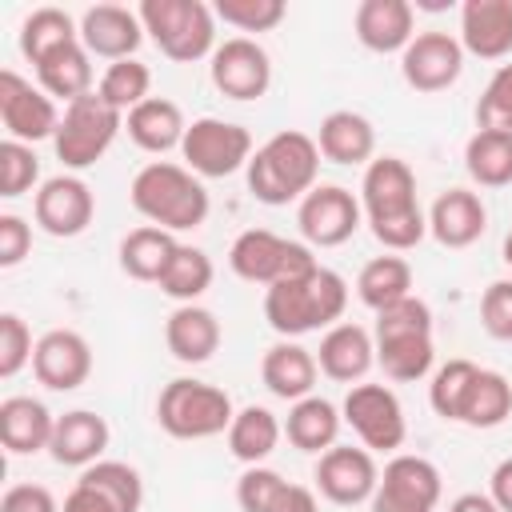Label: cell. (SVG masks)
Here are the masks:
<instances>
[{"mask_svg": "<svg viewBox=\"0 0 512 512\" xmlns=\"http://www.w3.org/2000/svg\"><path fill=\"white\" fill-rule=\"evenodd\" d=\"M244 172H248V192L268 208L304 200L316 188V172H320L316 136L284 128L252 152Z\"/></svg>", "mask_w": 512, "mask_h": 512, "instance_id": "1", "label": "cell"}, {"mask_svg": "<svg viewBox=\"0 0 512 512\" xmlns=\"http://www.w3.org/2000/svg\"><path fill=\"white\" fill-rule=\"evenodd\" d=\"M344 308H348V284L332 268H316L308 276L276 280L264 288V316L272 332H280L284 340L316 328H332L344 316Z\"/></svg>", "mask_w": 512, "mask_h": 512, "instance_id": "2", "label": "cell"}, {"mask_svg": "<svg viewBox=\"0 0 512 512\" xmlns=\"http://www.w3.org/2000/svg\"><path fill=\"white\" fill-rule=\"evenodd\" d=\"M128 196H132V208L164 232H188L208 220V192H204L200 176L172 160L144 164L132 176Z\"/></svg>", "mask_w": 512, "mask_h": 512, "instance_id": "3", "label": "cell"}, {"mask_svg": "<svg viewBox=\"0 0 512 512\" xmlns=\"http://www.w3.org/2000/svg\"><path fill=\"white\" fill-rule=\"evenodd\" d=\"M136 12L168 60L192 64L216 52V12L204 0H144Z\"/></svg>", "mask_w": 512, "mask_h": 512, "instance_id": "4", "label": "cell"}, {"mask_svg": "<svg viewBox=\"0 0 512 512\" xmlns=\"http://www.w3.org/2000/svg\"><path fill=\"white\" fill-rule=\"evenodd\" d=\"M236 408H232V396L216 384H204V380H188V376H176L160 388V400H156V420L168 436L176 440H208V436H220L228 432Z\"/></svg>", "mask_w": 512, "mask_h": 512, "instance_id": "5", "label": "cell"}, {"mask_svg": "<svg viewBox=\"0 0 512 512\" xmlns=\"http://www.w3.org/2000/svg\"><path fill=\"white\" fill-rule=\"evenodd\" d=\"M124 128V112H116L112 104H104L96 92L64 104V116H60V128L52 136V148H56V160L72 172L80 168H92L116 140V132Z\"/></svg>", "mask_w": 512, "mask_h": 512, "instance_id": "6", "label": "cell"}, {"mask_svg": "<svg viewBox=\"0 0 512 512\" xmlns=\"http://www.w3.org/2000/svg\"><path fill=\"white\" fill-rule=\"evenodd\" d=\"M228 264L240 280L248 284H276V280H296V276H308L316 272V256L308 244H296V240H284L268 228H248L232 240L228 248Z\"/></svg>", "mask_w": 512, "mask_h": 512, "instance_id": "7", "label": "cell"}, {"mask_svg": "<svg viewBox=\"0 0 512 512\" xmlns=\"http://www.w3.org/2000/svg\"><path fill=\"white\" fill-rule=\"evenodd\" d=\"M180 156H184L188 172H196L204 180H220V176H232V172L248 168V160H252V132L244 124H232V120L200 116V120L188 124Z\"/></svg>", "mask_w": 512, "mask_h": 512, "instance_id": "8", "label": "cell"}, {"mask_svg": "<svg viewBox=\"0 0 512 512\" xmlns=\"http://www.w3.org/2000/svg\"><path fill=\"white\" fill-rule=\"evenodd\" d=\"M340 416L352 424V432L360 436V444L368 452H396L408 436L404 408H400L396 392L384 384H352Z\"/></svg>", "mask_w": 512, "mask_h": 512, "instance_id": "9", "label": "cell"}, {"mask_svg": "<svg viewBox=\"0 0 512 512\" xmlns=\"http://www.w3.org/2000/svg\"><path fill=\"white\" fill-rule=\"evenodd\" d=\"M444 480L440 468L424 456H392L380 472V484L372 492V512H432L440 504Z\"/></svg>", "mask_w": 512, "mask_h": 512, "instance_id": "10", "label": "cell"}, {"mask_svg": "<svg viewBox=\"0 0 512 512\" xmlns=\"http://www.w3.org/2000/svg\"><path fill=\"white\" fill-rule=\"evenodd\" d=\"M360 216H364L360 200L340 184H316L296 208L300 236L312 248H336V244L352 240L360 228Z\"/></svg>", "mask_w": 512, "mask_h": 512, "instance_id": "11", "label": "cell"}, {"mask_svg": "<svg viewBox=\"0 0 512 512\" xmlns=\"http://www.w3.org/2000/svg\"><path fill=\"white\" fill-rule=\"evenodd\" d=\"M0 120H4L8 140H20V144L52 140L60 128V112H56L52 96L44 88H32L12 68L0 72Z\"/></svg>", "mask_w": 512, "mask_h": 512, "instance_id": "12", "label": "cell"}, {"mask_svg": "<svg viewBox=\"0 0 512 512\" xmlns=\"http://www.w3.org/2000/svg\"><path fill=\"white\" fill-rule=\"evenodd\" d=\"M208 76L228 100H260L272 84V60L252 36H232L216 44Z\"/></svg>", "mask_w": 512, "mask_h": 512, "instance_id": "13", "label": "cell"}, {"mask_svg": "<svg viewBox=\"0 0 512 512\" xmlns=\"http://www.w3.org/2000/svg\"><path fill=\"white\" fill-rule=\"evenodd\" d=\"M360 208H364L368 224H384V220H400V216L420 212L416 172L400 156L368 160L364 180H360Z\"/></svg>", "mask_w": 512, "mask_h": 512, "instance_id": "14", "label": "cell"}, {"mask_svg": "<svg viewBox=\"0 0 512 512\" xmlns=\"http://www.w3.org/2000/svg\"><path fill=\"white\" fill-rule=\"evenodd\" d=\"M404 84L416 92H444L464 72V48L460 36L448 32H416L412 44L400 52Z\"/></svg>", "mask_w": 512, "mask_h": 512, "instance_id": "15", "label": "cell"}, {"mask_svg": "<svg viewBox=\"0 0 512 512\" xmlns=\"http://www.w3.org/2000/svg\"><path fill=\"white\" fill-rule=\"evenodd\" d=\"M376 484H380V468H376V460H372L368 448L332 444L316 460V488L332 504H344V508L364 504V500H372Z\"/></svg>", "mask_w": 512, "mask_h": 512, "instance_id": "16", "label": "cell"}, {"mask_svg": "<svg viewBox=\"0 0 512 512\" xmlns=\"http://www.w3.org/2000/svg\"><path fill=\"white\" fill-rule=\"evenodd\" d=\"M32 216H36V224H40L48 236L68 240V236H80V232L92 224V216H96V196H92V188H88L80 176L60 172V176H52V180L40 184V192H36V200H32Z\"/></svg>", "mask_w": 512, "mask_h": 512, "instance_id": "17", "label": "cell"}, {"mask_svg": "<svg viewBox=\"0 0 512 512\" xmlns=\"http://www.w3.org/2000/svg\"><path fill=\"white\" fill-rule=\"evenodd\" d=\"M32 372L44 388L52 392H72L92 376V348L80 332L72 328H52L36 340L32 352Z\"/></svg>", "mask_w": 512, "mask_h": 512, "instance_id": "18", "label": "cell"}, {"mask_svg": "<svg viewBox=\"0 0 512 512\" xmlns=\"http://www.w3.org/2000/svg\"><path fill=\"white\" fill-rule=\"evenodd\" d=\"M144 40V24H140V12L136 8H124V4H92L84 8L80 16V44L92 52V56H104V60H132V52L140 48Z\"/></svg>", "mask_w": 512, "mask_h": 512, "instance_id": "19", "label": "cell"}, {"mask_svg": "<svg viewBox=\"0 0 512 512\" xmlns=\"http://www.w3.org/2000/svg\"><path fill=\"white\" fill-rule=\"evenodd\" d=\"M460 48L480 60H504L512 52V0H464Z\"/></svg>", "mask_w": 512, "mask_h": 512, "instance_id": "20", "label": "cell"}, {"mask_svg": "<svg viewBox=\"0 0 512 512\" xmlns=\"http://www.w3.org/2000/svg\"><path fill=\"white\" fill-rule=\"evenodd\" d=\"M352 24L368 52H404L416 36V8L408 0H360Z\"/></svg>", "mask_w": 512, "mask_h": 512, "instance_id": "21", "label": "cell"}, {"mask_svg": "<svg viewBox=\"0 0 512 512\" xmlns=\"http://www.w3.org/2000/svg\"><path fill=\"white\" fill-rule=\"evenodd\" d=\"M484 228H488V208L468 188H448L428 208V232L444 248H468L484 236Z\"/></svg>", "mask_w": 512, "mask_h": 512, "instance_id": "22", "label": "cell"}, {"mask_svg": "<svg viewBox=\"0 0 512 512\" xmlns=\"http://www.w3.org/2000/svg\"><path fill=\"white\" fill-rule=\"evenodd\" d=\"M316 364L328 380H340V384H352L360 380L372 364H376V340L368 328L360 324H332L324 336H320V348H316Z\"/></svg>", "mask_w": 512, "mask_h": 512, "instance_id": "23", "label": "cell"}, {"mask_svg": "<svg viewBox=\"0 0 512 512\" xmlns=\"http://www.w3.org/2000/svg\"><path fill=\"white\" fill-rule=\"evenodd\" d=\"M316 372H320L316 352H308V348L296 344V340L272 344V348L264 352V360H260V380H264V388H268L276 400H288V404L312 396Z\"/></svg>", "mask_w": 512, "mask_h": 512, "instance_id": "24", "label": "cell"}, {"mask_svg": "<svg viewBox=\"0 0 512 512\" xmlns=\"http://www.w3.org/2000/svg\"><path fill=\"white\" fill-rule=\"evenodd\" d=\"M108 448V420L88 412V408H72L64 416H56L52 428V460L64 468H88L100 460V452Z\"/></svg>", "mask_w": 512, "mask_h": 512, "instance_id": "25", "label": "cell"}, {"mask_svg": "<svg viewBox=\"0 0 512 512\" xmlns=\"http://www.w3.org/2000/svg\"><path fill=\"white\" fill-rule=\"evenodd\" d=\"M220 320L216 312L200 308V304H180L168 320H164V344L180 364H204L216 356L220 348Z\"/></svg>", "mask_w": 512, "mask_h": 512, "instance_id": "26", "label": "cell"}, {"mask_svg": "<svg viewBox=\"0 0 512 512\" xmlns=\"http://www.w3.org/2000/svg\"><path fill=\"white\" fill-rule=\"evenodd\" d=\"M316 148L332 164H364L376 152V128L368 116H360L352 108H336L320 120Z\"/></svg>", "mask_w": 512, "mask_h": 512, "instance_id": "27", "label": "cell"}, {"mask_svg": "<svg viewBox=\"0 0 512 512\" xmlns=\"http://www.w3.org/2000/svg\"><path fill=\"white\" fill-rule=\"evenodd\" d=\"M52 428H56V416L40 400H32V396L0 400V444L12 456H28V452L48 448L52 444Z\"/></svg>", "mask_w": 512, "mask_h": 512, "instance_id": "28", "label": "cell"}, {"mask_svg": "<svg viewBox=\"0 0 512 512\" xmlns=\"http://www.w3.org/2000/svg\"><path fill=\"white\" fill-rule=\"evenodd\" d=\"M124 124H128L132 144L144 148V152H156V156L180 148L184 144V132H188L180 104L176 100H164V96H148L144 104H136L124 116Z\"/></svg>", "mask_w": 512, "mask_h": 512, "instance_id": "29", "label": "cell"}, {"mask_svg": "<svg viewBox=\"0 0 512 512\" xmlns=\"http://www.w3.org/2000/svg\"><path fill=\"white\" fill-rule=\"evenodd\" d=\"M36 80H40V88L48 92V96H56V100H80V96H88V92H96L92 88V52L80 44V40H72V44H64V48H56V52H48L40 64H36Z\"/></svg>", "mask_w": 512, "mask_h": 512, "instance_id": "30", "label": "cell"}, {"mask_svg": "<svg viewBox=\"0 0 512 512\" xmlns=\"http://www.w3.org/2000/svg\"><path fill=\"white\" fill-rule=\"evenodd\" d=\"M340 408L324 396H304L288 408V420H284V436L292 440V448L300 452H328L340 436Z\"/></svg>", "mask_w": 512, "mask_h": 512, "instance_id": "31", "label": "cell"}, {"mask_svg": "<svg viewBox=\"0 0 512 512\" xmlns=\"http://www.w3.org/2000/svg\"><path fill=\"white\" fill-rule=\"evenodd\" d=\"M176 240L172 232L156 228V224H144V228H132L124 240H120V268L132 276V280H144V284H160L164 268L172 264L176 256Z\"/></svg>", "mask_w": 512, "mask_h": 512, "instance_id": "32", "label": "cell"}, {"mask_svg": "<svg viewBox=\"0 0 512 512\" xmlns=\"http://www.w3.org/2000/svg\"><path fill=\"white\" fill-rule=\"evenodd\" d=\"M280 436H284V424L276 420V412H268V408H260V404H248V408H240L236 416H232V424H228V452L240 460V464H260V460H268L272 452H276V444H280Z\"/></svg>", "mask_w": 512, "mask_h": 512, "instance_id": "33", "label": "cell"}, {"mask_svg": "<svg viewBox=\"0 0 512 512\" xmlns=\"http://www.w3.org/2000/svg\"><path fill=\"white\" fill-rule=\"evenodd\" d=\"M376 340V364L384 368L388 380H424L432 372L436 348L432 332H396V336H372Z\"/></svg>", "mask_w": 512, "mask_h": 512, "instance_id": "34", "label": "cell"}, {"mask_svg": "<svg viewBox=\"0 0 512 512\" xmlns=\"http://www.w3.org/2000/svg\"><path fill=\"white\" fill-rule=\"evenodd\" d=\"M464 168L480 188H504L512 184V136L476 128L464 144Z\"/></svg>", "mask_w": 512, "mask_h": 512, "instance_id": "35", "label": "cell"}, {"mask_svg": "<svg viewBox=\"0 0 512 512\" xmlns=\"http://www.w3.org/2000/svg\"><path fill=\"white\" fill-rule=\"evenodd\" d=\"M356 296L372 312L412 296V264L404 256H376V260H368L360 268V276H356Z\"/></svg>", "mask_w": 512, "mask_h": 512, "instance_id": "36", "label": "cell"}, {"mask_svg": "<svg viewBox=\"0 0 512 512\" xmlns=\"http://www.w3.org/2000/svg\"><path fill=\"white\" fill-rule=\"evenodd\" d=\"M512 416V384L492 372V368H480L464 404H460V420L456 424H468V428H500L504 420Z\"/></svg>", "mask_w": 512, "mask_h": 512, "instance_id": "37", "label": "cell"}, {"mask_svg": "<svg viewBox=\"0 0 512 512\" xmlns=\"http://www.w3.org/2000/svg\"><path fill=\"white\" fill-rule=\"evenodd\" d=\"M72 40H80V28H76V20L64 12V8H36V12H28L24 16V24H20V52H24V60L36 68L48 52H56V48H64V44H72Z\"/></svg>", "mask_w": 512, "mask_h": 512, "instance_id": "38", "label": "cell"}, {"mask_svg": "<svg viewBox=\"0 0 512 512\" xmlns=\"http://www.w3.org/2000/svg\"><path fill=\"white\" fill-rule=\"evenodd\" d=\"M208 288H212V260L200 248L180 244L176 256H172V264L160 276V292L172 296V300H180V304H196V296H204Z\"/></svg>", "mask_w": 512, "mask_h": 512, "instance_id": "39", "label": "cell"}, {"mask_svg": "<svg viewBox=\"0 0 512 512\" xmlns=\"http://www.w3.org/2000/svg\"><path fill=\"white\" fill-rule=\"evenodd\" d=\"M80 484L96 488L100 496H108L120 512H140L144 504V484H140V472L124 460H96L80 472Z\"/></svg>", "mask_w": 512, "mask_h": 512, "instance_id": "40", "label": "cell"}, {"mask_svg": "<svg viewBox=\"0 0 512 512\" xmlns=\"http://www.w3.org/2000/svg\"><path fill=\"white\" fill-rule=\"evenodd\" d=\"M148 88H152V72H148V64H140L132 56V60H116V64L104 68V76L96 84V96L128 116L136 104L148 100Z\"/></svg>", "mask_w": 512, "mask_h": 512, "instance_id": "41", "label": "cell"}, {"mask_svg": "<svg viewBox=\"0 0 512 512\" xmlns=\"http://www.w3.org/2000/svg\"><path fill=\"white\" fill-rule=\"evenodd\" d=\"M476 372H480V364H472V360H448L436 368V376L428 384V404L440 420H460V404H464Z\"/></svg>", "mask_w": 512, "mask_h": 512, "instance_id": "42", "label": "cell"}, {"mask_svg": "<svg viewBox=\"0 0 512 512\" xmlns=\"http://www.w3.org/2000/svg\"><path fill=\"white\" fill-rule=\"evenodd\" d=\"M288 488H292V484H288L280 472H272V468H264V464H252V468H244V476L236 480V504H240L244 512H280Z\"/></svg>", "mask_w": 512, "mask_h": 512, "instance_id": "43", "label": "cell"}, {"mask_svg": "<svg viewBox=\"0 0 512 512\" xmlns=\"http://www.w3.org/2000/svg\"><path fill=\"white\" fill-rule=\"evenodd\" d=\"M476 128L512 136V64H500L476 100Z\"/></svg>", "mask_w": 512, "mask_h": 512, "instance_id": "44", "label": "cell"}, {"mask_svg": "<svg viewBox=\"0 0 512 512\" xmlns=\"http://www.w3.org/2000/svg\"><path fill=\"white\" fill-rule=\"evenodd\" d=\"M216 20L240 28V32H272L284 20V0H216Z\"/></svg>", "mask_w": 512, "mask_h": 512, "instance_id": "45", "label": "cell"}, {"mask_svg": "<svg viewBox=\"0 0 512 512\" xmlns=\"http://www.w3.org/2000/svg\"><path fill=\"white\" fill-rule=\"evenodd\" d=\"M40 180V160L32 152V144L20 140H4L0 144V196H24L32 184Z\"/></svg>", "mask_w": 512, "mask_h": 512, "instance_id": "46", "label": "cell"}, {"mask_svg": "<svg viewBox=\"0 0 512 512\" xmlns=\"http://www.w3.org/2000/svg\"><path fill=\"white\" fill-rule=\"evenodd\" d=\"M396 332H432V308L420 296H404L376 312L372 336H396Z\"/></svg>", "mask_w": 512, "mask_h": 512, "instance_id": "47", "label": "cell"}, {"mask_svg": "<svg viewBox=\"0 0 512 512\" xmlns=\"http://www.w3.org/2000/svg\"><path fill=\"white\" fill-rule=\"evenodd\" d=\"M32 352H36V344H32L28 324L16 312H4L0 316V376L12 380L24 364H32Z\"/></svg>", "mask_w": 512, "mask_h": 512, "instance_id": "48", "label": "cell"}, {"mask_svg": "<svg viewBox=\"0 0 512 512\" xmlns=\"http://www.w3.org/2000/svg\"><path fill=\"white\" fill-rule=\"evenodd\" d=\"M480 324L492 340H512V280H492L480 296Z\"/></svg>", "mask_w": 512, "mask_h": 512, "instance_id": "49", "label": "cell"}, {"mask_svg": "<svg viewBox=\"0 0 512 512\" xmlns=\"http://www.w3.org/2000/svg\"><path fill=\"white\" fill-rule=\"evenodd\" d=\"M32 252V224L16 212L0 216V268H16Z\"/></svg>", "mask_w": 512, "mask_h": 512, "instance_id": "50", "label": "cell"}, {"mask_svg": "<svg viewBox=\"0 0 512 512\" xmlns=\"http://www.w3.org/2000/svg\"><path fill=\"white\" fill-rule=\"evenodd\" d=\"M0 512H60V504L44 484H12L0 496Z\"/></svg>", "mask_w": 512, "mask_h": 512, "instance_id": "51", "label": "cell"}, {"mask_svg": "<svg viewBox=\"0 0 512 512\" xmlns=\"http://www.w3.org/2000/svg\"><path fill=\"white\" fill-rule=\"evenodd\" d=\"M60 512H120V508H116L108 496H100L96 488H88V484L76 480L72 492L64 496V508H60Z\"/></svg>", "mask_w": 512, "mask_h": 512, "instance_id": "52", "label": "cell"}, {"mask_svg": "<svg viewBox=\"0 0 512 512\" xmlns=\"http://www.w3.org/2000/svg\"><path fill=\"white\" fill-rule=\"evenodd\" d=\"M488 496H492V504H496L500 512H512V456L492 468V476H488Z\"/></svg>", "mask_w": 512, "mask_h": 512, "instance_id": "53", "label": "cell"}, {"mask_svg": "<svg viewBox=\"0 0 512 512\" xmlns=\"http://www.w3.org/2000/svg\"><path fill=\"white\" fill-rule=\"evenodd\" d=\"M280 512H320L316 492H312V488H304V484H292V488H288V496H284V504H280Z\"/></svg>", "mask_w": 512, "mask_h": 512, "instance_id": "54", "label": "cell"}, {"mask_svg": "<svg viewBox=\"0 0 512 512\" xmlns=\"http://www.w3.org/2000/svg\"><path fill=\"white\" fill-rule=\"evenodd\" d=\"M448 512H500V508H496L492 496H484V492H464V496L452 500Z\"/></svg>", "mask_w": 512, "mask_h": 512, "instance_id": "55", "label": "cell"}, {"mask_svg": "<svg viewBox=\"0 0 512 512\" xmlns=\"http://www.w3.org/2000/svg\"><path fill=\"white\" fill-rule=\"evenodd\" d=\"M504 264H508V268H512V232H508V236H504Z\"/></svg>", "mask_w": 512, "mask_h": 512, "instance_id": "56", "label": "cell"}]
</instances>
